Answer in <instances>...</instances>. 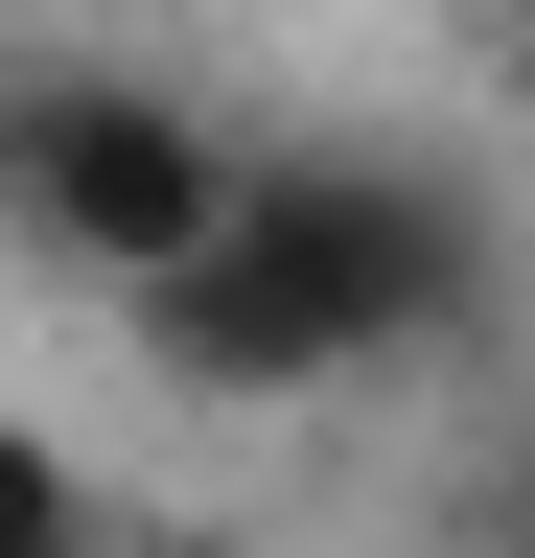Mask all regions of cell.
Instances as JSON below:
<instances>
[{
  "mask_svg": "<svg viewBox=\"0 0 535 558\" xmlns=\"http://www.w3.org/2000/svg\"><path fill=\"white\" fill-rule=\"evenodd\" d=\"M465 303V209L420 163H256L233 186V233L163 279V373H210V396H326V373H373V349H420Z\"/></svg>",
  "mask_w": 535,
  "mask_h": 558,
  "instance_id": "obj_1",
  "label": "cell"
},
{
  "mask_svg": "<svg viewBox=\"0 0 535 558\" xmlns=\"http://www.w3.org/2000/svg\"><path fill=\"white\" fill-rule=\"evenodd\" d=\"M233 186L256 163L186 94H117V70H47V94H24V233L71 256V279H141V303H163V279L233 233Z\"/></svg>",
  "mask_w": 535,
  "mask_h": 558,
  "instance_id": "obj_2",
  "label": "cell"
}]
</instances>
